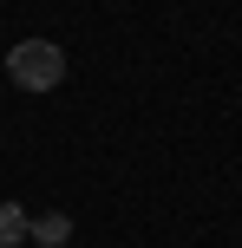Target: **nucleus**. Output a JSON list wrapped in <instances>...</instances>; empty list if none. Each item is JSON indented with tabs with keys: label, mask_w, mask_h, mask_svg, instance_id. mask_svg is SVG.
<instances>
[{
	"label": "nucleus",
	"mask_w": 242,
	"mask_h": 248,
	"mask_svg": "<svg viewBox=\"0 0 242 248\" xmlns=\"http://www.w3.org/2000/svg\"><path fill=\"white\" fill-rule=\"evenodd\" d=\"M7 78L20 92H52L65 78V52H59V39H13V52H7Z\"/></svg>",
	"instance_id": "nucleus-1"
},
{
	"label": "nucleus",
	"mask_w": 242,
	"mask_h": 248,
	"mask_svg": "<svg viewBox=\"0 0 242 248\" xmlns=\"http://www.w3.org/2000/svg\"><path fill=\"white\" fill-rule=\"evenodd\" d=\"M26 235H33V242H46V248H59V242H72V216H65V209L26 216Z\"/></svg>",
	"instance_id": "nucleus-2"
},
{
	"label": "nucleus",
	"mask_w": 242,
	"mask_h": 248,
	"mask_svg": "<svg viewBox=\"0 0 242 248\" xmlns=\"http://www.w3.org/2000/svg\"><path fill=\"white\" fill-rule=\"evenodd\" d=\"M26 242V209H20V202H0V248H20Z\"/></svg>",
	"instance_id": "nucleus-3"
}]
</instances>
